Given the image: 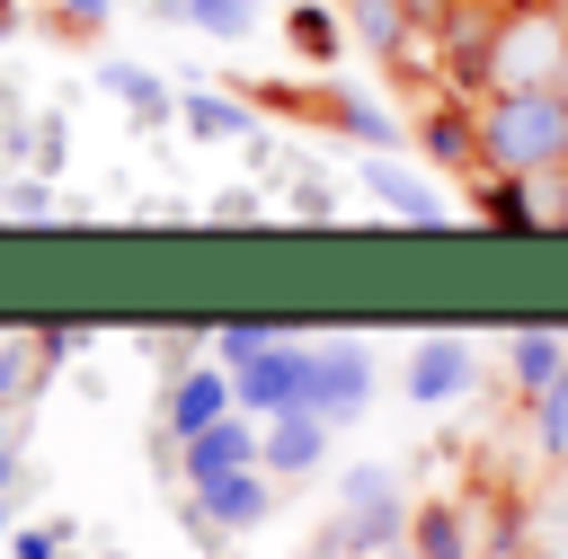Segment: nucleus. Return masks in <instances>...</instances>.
Returning <instances> with one entry per match:
<instances>
[{"label": "nucleus", "instance_id": "7", "mask_svg": "<svg viewBox=\"0 0 568 559\" xmlns=\"http://www.w3.org/2000/svg\"><path fill=\"white\" fill-rule=\"evenodd\" d=\"M462 382H470V346L462 337H426L408 355V399H453Z\"/></svg>", "mask_w": 568, "mask_h": 559}, {"label": "nucleus", "instance_id": "17", "mask_svg": "<svg viewBox=\"0 0 568 559\" xmlns=\"http://www.w3.org/2000/svg\"><path fill=\"white\" fill-rule=\"evenodd\" d=\"M453 550H462V541H453V515H426V524H417V559H453Z\"/></svg>", "mask_w": 568, "mask_h": 559}, {"label": "nucleus", "instance_id": "12", "mask_svg": "<svg viewBox=\"0 0 568 559\" xmlns=\"http://www.w3.org/2000/svg\"><path fill=\"white\" fill-rule=\"evenodd\" d=\"M559 364H568V337H559V328H524V337H515V382H524V390H550Z\"/></svg>", "mask_w": 568, "mask_h": 559}, {"label": "nucleus", "instance_id": "15", "mask_svg": "<svg viewBox=\"0 0 568 559\" xmlns=\"http://www.w3.org/2000/svg\"><path fill=\"white\" fill-rule=\"evenodd\" d=\"M186 18H195L204 35H248V18H257V0H186Z\"/></svg>", "mask_w": 568, "mask_h": 559}, {"label": "nucleus", "instance_id": "8", "mask_svg": "<svg viewBox=\"0 0 568 559\" xmlns=\"http://www.w3.org/2000/svg\"><path fill=\"white\" fill-rule=\"evenodd\" d=\"M364 186H373L390 213H408V222H444V195H435L426 177H408L399 160H364Z\"/></svg>", "mask_w": 568, "mask_h": 559}, {"label": "nucleus", "instance_id": "5", "mask_svg": "<svg viewBox=\"0 0 568 559\" xmlns=\"http://www.w3.org/2000/svg\"><path fill=\"white\" fill-rule=\"evenodd\" d=\"M248 461H266V435H248L240 417L186 435V479H195V488H213V479H231V470H248Z\"/></svg>", "mask_w": 568, "mask_h": 559}, {"label": "nucleus", "instance_id": "11", "mask_svg": "<svg viewBox=\"0 0 568 559\" xmlns=\"http://www.w3.org/2000/svg\"><path fill=\"white\" fill-rule=\"evenodd\" d=\"M195 497H204L213 524H257V515H266V479H257V470H231V479H213V488H195Z\"/></svg>", "mask_w": 568, "mask_h": 559}, {"label": "nucleus", "instance_id": "4", "mask_svg": "<svg viewBox=\"0 0 568 559\" xmlns=\"http://www.w3.org/2000/svg\"><path fill=\"white\" fill-rule=\"evenodd\" d=\"M364 390H373V355H364V346H346V337L311 346V408H320V417H355Z\"/></svg>", "mask_w": 568, "mask_h": 559}, {"label": "nucleus", "instance_id": "18", "mask_svg": "<svg viewBox=\"0 0 568 559\" xmlns=\"http://www.w3.org/2000/svg\"><path fill=\"white\" fill-rule=\"evenodd\" d=\"M275 346V328H231L222 337V364H248V355H266Z\"/></svg>", "mask_w": 568, "mask_h": 559}, {"label": "nucleus", "instance_id": "21", "mask_svg": "<svg viewBox=\"0 0 568 559\" xmlns=\"http://www.w3.org/2000/svg\"><path fill=\"white\" fill-rule=\"evenodd\" d=\"M497 9H532V0H497Z\"/></svg>", "mask_w": 568, "mask_h": 559}, {"label": "nucleus", "instance_id": "13", "mask_svg": "<svg viewBox=\"0 0 568 559\" xmlns=\"http://www.w3.org/2000/svg\"><path fill=\"white\" fill-rule=\"evenodd\" d=\"M426 151H435L444 169H470V160H488V151H479V115H453V106H444V115H426Z\"/></svg>", "mask_w": 568, "mask_h": 559}, {"label": "nucleus", "instance_id": "6", "mask_svg": "<svg viewBox=\"0 0 568 559\" xmlns=\"http://www.w3.org/2000/svg\"><path fill=\"white\" fill-rule=\"evenodd\" d=\"M320 453H328V417H320V408H284V417H266V470L302 479V470H320Z\"/></svg>", "mask_w": 568, "mask_h": 559}, {"label": "nucleus", "instance_id": "10", "mask_svg": "<svg viewBox=\"0 0 568 559\" xmlns=\"http://www.w3.org/2000/svg\"><path fill=\"white\" fill-rule=\"evenodd\" d=\"M390 524H399L390 479H382V470H355V479H346V532H355V541H382Z\"/></svg>", "mask_w": 568, "mask_h": 559}, {"label": "nucleus", "instance_id": "9", "mask_svg": "<svg viewBox=\"0 0 568 559\" xmlns=\"http://www.w3.org/2000/svg\"><path fill=\"white\" fill-rule=\"evenodd\" d=\"M231 390H240V382H222V373H186V382H178V399H169V426H178V435L222 426V417H231Z\"/></svg>", "mask_w": 568, "mask_h": 559}, {"label": "nucleus", "instance_id": "1", "mask_svg": "<svg viewBox=\"0 0 568 559\" xmlns=\"http://www.w3.org/2000/svg\"><path fill=\"white\" fill-rule=\"evenodd\" d=\"M479 151H488V169H506V177H550V169H568V89H506V98H488Z\"/></svg>", "mask_w": 568, "mask_h": 559}, {"label": "nucleus", "instance_id": "22", "mask_svg": "<svg viewBox=\"0 0 568 559\" xmlns=\"http://www.w3.org/2000/svg\"><path fill=\"white\" fill-rule=\"evenodd\" d=\"M559 89H568V71H559Z\"/></svg>", "mask_w": 568, "mask_h": 559}, {"label": "nucleus", "instance_id": "19", "mask_svg": "<svg viewBox=\"0 0 568 559\" xmlns=\"http://www.w3.org/2000/svg\"><path fill=\"white\" fill-rule=\"evenodd\" d=\"M541 435H550V444H568V382H550V390H541Z\"/></svg>", "mask_w": 568, "mask_h": 559}, {"label": "nucleus", "instance_id": "3", "mask_svg": "<svg viewBox=\"0 0 568 559\" xmlns=\"http://www.w3.org/2000/svg\"><path fill=\"white\" fill-rule=\"evenodd\" d=\"M240 399L284 417V408H311V346H266L240 364Z\"/></svg>", "mask_w": 568, "mask_h": 559}, {"label": "nucleus", "instance_id": "16", "mask_svg": "<svg viewBox=\"0 0 568 559\" xmlns=\"http://www.w3.org/2000/svg\"><path fill=\"white\" fill-rule=\"evenodd\" d=\"M186 124H195V133H240V106H222V98H195V106H186Z\"/></svg>", "mask_w": 568, "mask_h": 559}, {"label": "nucleus", "instance_id": "20", "mask_svg": "<svg viewBox=\"0 0 568 559\" xmlns=\"http://www.w3.org/2000/svg\"><path fill=\"white\" fill-rule=\"evenodd\" d=\"M0 479H9V426H0Z\"/></svg>", "mask_w": 568, "mask_h": 559}, {"label": "nucleus", "instance_id": "2", "mask_svg": "<svg viewBox=\"0 0 568 559\" xmlns=\"http://www.w3.org/2000/svg\"><path fill=\"white\" fill-rule=\"evenodd\" d=\"M559 71H568V18H550L541 0L532 9H506L497 18V53H488L497 98L506 89H559Z\"/></svg>", "mask_w": 568, "mask_h": 559}, {"label": "nucleus", "instance_id": "14", "mask_svg": "<svg viewBox=\"0 0 568 559\" xmlns=\"http://www.w3.org/2000/svg\"><path fill=\"white\" fill-rule=\"evenodd\" d=\"M399 18H408L399 0H355V35H364L373 53H399V44H408V27H399Z\"/></svg>", "mask_w": 568, "mask_h": 559}]
</instances>
